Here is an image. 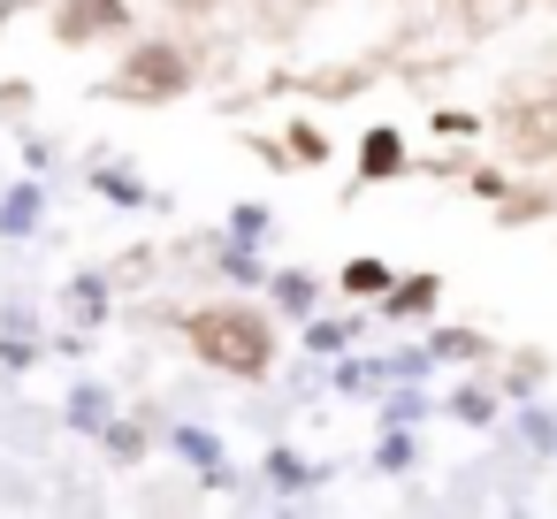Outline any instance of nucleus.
I'll return each instance as SVG.
<instances>
[{
    "label": "nucleus",
    "mask_w": 557,
    "mask_h": 519,
    "mask_svg": "<svg viewBox=\"0 0 557 519\" xmlns=\"http://www.w3.org/2000/svg\"><path fill=\"white\" fill-rule=\"evenodd\" d=\"M191 344H199V359L222 367V374H268V321L245 313V306H207V313H191Z\"/></svg>",
    "instance_id": "nucleus-1"
},
{
    "label": "nucleus",
    "mask_w": 557,
    "mask_h": 519,
    "mask_svg": "<svg viewBox=\"0 0 557 519\" xmlns=\"http://www.w3.org/2000/svg\"><path fill=\"white\" fill-rule=\"evenodd\" d=\"M123 92H138V100H176L184 85H191V62L176 54V47H138L131 62H123V77H115Z\"/></svg>",
    "instance_id": "nucleus-2"
},
{
    "label": "nucleus",
    "mask_w": 557,
    "mask_h": 519,
    "mask_svg": "<svg viewBox=\"0 0 557 519\" xmlns=\"http://www.w3.org/2000/svg\"><path fill=\"white\" fill-rule=\"evenodd\" d=\"M115 24H123V0H62L70 39H92V32H115Z\"/></svg>",
    "instance_id": "nucleus-3"
},
{
    "label": "nucleus",
    "mask_w": 557,
    "mask_h": 519,
    "mask_svg": "<svg viewBox=\"0 0 557 519\" xmlns=\"http://www.w3.org/2000/svg\"><path fill=\"white\" fill-rule=\"evenodd\" d=\"M359 161H367V176H397V169H405V146H397V131H374Z\"/></svg>",
    "instance_id": "nucleus-4"
},
{
    "label": "nucleus",
    "mask_w": 557,
    "mask_h": 519,
    "mask_svg": "<svg viewBox=\"0 0 557 519\" xmlns=\"http://www.w3.org/2000/svg\"><path fill=\"white\" fill-rule=\"evenodd\" d=\"M344 291H359V298H382V291H397V283H389V268H374V260H351V268H344Z\"/></svg>",
    "instance_id": "nucleus-5"
},
{
    "label": "nucleus",
    "mask_w": 557,
    "mask_h": 519,
    "mask_svg": "<svg viewBox=\"0 0 557 519\" xmlns=\"http://www.w3.org/2000/svg\"><path fill=\"white\" fill-rule=\"evenodd\" d=\"M428 306H435V283H428V275L397 283V298H389V313H428Z\"/></svg>",
    "instance_id": "nucleus-6"
},
{
    "label": "nucleus",
    "mask_w": 557,
    "mask_h": 519,
    "mask_svg": "<svg viewBox=\"0 0 557 519\" xmlns=\"http://www.w3.org/2000/svg\"><path fill=\"white\" fill-rule=\"evenodd\" d=\"M176 450H184V458H199L207 473H222V450H214V435H199V428H184V435H176Z\"/></svg>",
    "instance_id": "nucleus-7"
},
{
    "label": "nucleus",
    "mask_w": 557,
    "mask_h": 519,
    "mask_svg": "<svg viewBox=\"0 0 557 519\" xmlns=\"http://www.w3.org/2000/svg\"><path fill=\"white\" fill-rule=\"evenodd\" d=\"M0 222H9V237H24V230L39 222V191H16V199H9V214H0Z\"/></svg>",
    "instance_id": "nucleus-8"
},
{
    "label": "nucleus",
    "mask_w": 557,
    "mask_h": 519,
    "mask_svg": "<svg viewBox=\"0 0 557 519\" xmlns=\"http://www.w3.org/2000/svg\"><path fill=\"white\" fill-rule=\"evenodd\" d=\"M275 298H283L290 313H306V306H313V283H306V275H283V283H275Z\"/></svg>",
    "instance_id": "nucleus-9"
},
{
    "label": "nucleus",
    "mask_w": 557,
    "mask_h": 519,
    "mask_svg": "<svg viewBox=\"0 0 557 519\" xmlns=\"http://www.w3.org/2000/svg\"><path fill=\"white\" fill-rule=\"evenodd\" d=\"M435 351H450V359H473V351H481V336H466V329H450V336H435Z\"/></svg>",
    "instance_id": "nucleus-10"
},
{
    "label": "nucleus",
    "mask_w": 557,
    "mask_h": 519,
    "mask_svg": "<svg viewBox=\"0 0 557 519\" xmlns=\"http://www.w3.org/2000/svg\"><path fill=\"white\" fill-rule=\"evenodd\" d=\"M268 473H275V481H283V489H306V481H313V473H306V466H298V458H268Z\"/></svg>",
    "instance_id": "nucleus-11"
}]
</instances>
